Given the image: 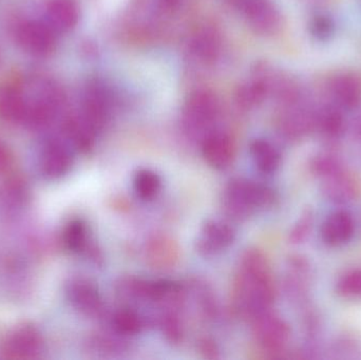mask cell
<instances>
[{"label":"cell","mask_w":361,"mask_h":360,"mask_svg":"<svg viewBox=\"0 0 361 360\" xmlns=\"http://www.w3.org/2000/svg\"><path fill=\"white\" fill-rule=\"evenodd\" d=\"M233 4L258 33L273 35L281 27V14L271 0H233Z\"/></svg>","instance_id":"cell-5"},{"label":"cell","mask_w":361,"mask_h":360,"mask_svg":"<svg viewBox=\"0 0 361 360\" xmlns=\"http://www.w3.org/2000/svg\"><path fill=\"white\" fill-rule=\"evenodd\" d=\"M310 34L318 42H328L334 36L336 25L330 15L318 13L309 23Z\"/></svg>","instance_id":"cell-30"},{"label":"cell","mask_w":361,"mask_h":360,"mask_svg":"<svg viewBox=\"0 0 361 360\" xmlns=\"http://www.w3.org/2000/svg\"><path fill=\"white\" fill-rule=\"evenodd\" d=\"M267 93H269V86L264 78H257L239 89L238 103L244 108L254 107L267 97Z\"/></svg>","instance_id":"cell-28"},{"label":"cell","mask_w":361,"mask_h":360,"mask_svg":"<svg viewBox=\"0 0 361 360\" xmlns=\"http://www.w3.org/2000/svg\"><path fill=\"white\" fill-rule=\"evenodd\" d=\"M42 348V338L39 332L31 325H25L11 334L6 344V353L10 359H35Z\"/></svg>","instance_id":"cell-15"},{"label":"cell","mask_w":361,"mask_h":360,"mask_svg":"<svg viewBox=\"0 0 361 360\" xmlns=\"http://www.w3.org/2000/svg\"><path fill=\"white\" fill-rule=\"evenodd\" d=\"M275 285L269 261L262 252L248 249L240 258L233 285V302L240 314L252 319L271 310Z\"/></svg>","instance_id":"cell-1"},{"label":"cell","mask_w":361,"mask_h":360,"mask_svg":"<svg viewBox=\"0 0 361 360\" xmlns=\"http://www.w3.org/2000/svg\"><path fill=\"white\" fill-rule=\"evenodd\" d=\"M200 351L208 359H219V349L214 340L204 338L199 342Z\"/></svg>","instance_id":"cell-34"},{"label":"cell","mask_w":361,"mask_h":360,"mask_svg":"<svg viewBox=\"0 0 361 360\" xmlns=\"http://www.w3.org/2000/svg\"><path fill=\"white\" fill-rule=\"evenodd\" d=\"M250 151L255 166L264 175L275 173L281 164V154L279 150L267 139H255L250 144Z\"/></svg>","instance_id":"cell-21"},{"label":"cell","mask_w":361,"mask_h":360,"mask_svg":"<svg viewBox=\"0 0 361 360\" xmlns=\"http://www.w3.org/2000/svg\"><path fill=\"white\" fill-rule=\"evenodd\" d=\"M355 219L347 211H336L324 220L320 230V236L324 244L339 247L347 244L355 234Z\"/></svg>","instance_id":"cell-14"},{"label":"cell","mask_w":361,"mask_h":360,"mask_svg":"<svg viewBox=\"0 0 361 360\" xmlns=\"http://www.w3.org/2000/svg\"><path fill=\"white\" fill-rule=\"evenodd\" d=\"M314 223V213L312 209H307L303 211L296 223L293 226L288 236V240L292 244L298 245L305 242L309 238L310 232Z\"/></svg>","instance_id":"cell-32"},{"label":"cell","mask_w":361,"mask_h":360,"mask_svg":"<svg viewBox=\"0 0 361 360\" xmlns=\"http://www.w3.org/2000/svg\"><path fill=\"white\" fill-rule=\"evenodd\" d=\"M278 132L288 141H299L315 130V109L302 101L284 105L277 120Z\"/></svg>","instance_id":"cell-6"},{"label":"cell","mask_w":361,"mask_h":360,"mask_svg":"<svg viewBox=\"0 0 361 360\" xmlns=\"http://www.w3.org/2000/svg\"><path fill=\"white\" fill-rule=\"evenodd\" d=\"M66 296L71 306L86 316L101 317L105 312L99 289L88 279H70L66 285Z\"/></svg>","instance_id":"cell-10"},{"label":"cell","mask_w":361,"mask_h":360,"mask_svg":"<svg viewBox=\"0 0 361 360\" xmlns=\"http://www.w3.org/2000/svg\"><path fill=\"white\" fill-rule=\"evenodd\" d=\"M310 170L315 177L324 180L345 170L343 160L330 151L319 152L310 161Z\"/></svg>","instance_id":"cell-27"},{"label":"cell","mask_w":361,"mask_h":360,"mask_svg":"<svg viewBox=\"0 0 361 360\" xmlns=\"http://www.w3.org/2000/svg\"><path fill=\"white\" fill-rule=\"evenodd\" d=\"M65 131L74 147L82 152L90 151L94 147L99 133L80 113L68 118L65 124Z\"/></svg>","instance_id":"cell-22"},{"label":"cell","mask_w":361,"mask_h":360,"mask_svg":"<svg viewBox=\"0 0 361 360\" xmlns=\"http://www.w3.org/2000/svg\"><path fill=\"white\" fill-rule=\"evenodd\" d=\"M221 46L218 32L212 27H204L197 32L192 40V50L197 56L204 61L216 58Z\"/></svg>","instance_id":"cell-26"},{"label":"cell","mask_w":361,"mask_h":360,"mask_svg":"<svg viewBox=\"0 0 361 360\" xmlns=\"http://www.w3.org/2000/svg\"><path fill=\"white\" fill-rule=\"evenodd\" d=\"M63 241L65 247L72 253L85 254L91 245L89 228L82 219H73L63 230Z\"/></svg>","instance_id":"cell-24"},{"label":"cell","mask_w":361,"mask_h":360,"mask_svg":"<svg viewBox=\"0 0 361 360\" xmlns=\"http://www.w3.org/2000/svg\"><path fill=\"white\" fill-rule=\"evenodd\" d=\"M73 165L71 150L57 139L44 144L38 156V169L47 180H57L67 175Z\"/></svg>","instance_id":"cell-11"},{"label":"cell","mask_w":361,"mask_h":360,"mask_svg":"<svg viewBox=\"0 0 361 360\" xmlns=\"http://www.w3.org/2000/svg\"><path fill=\"white\" fill-rule=\"evenodd\" d=\"M324 141L335 143L343 139L347 131V120L343 110L334 104L315 109V130Z\"/></svg>","instance_id":"cell-17"},{"label":"cell","mask_w":361,"mask_h":360,"mask_svg":"<svg viewBox=\"0 0 361 360\" xmlns=\"http://www.w3.org/2000/svg\"><path fill=\"white\" fill-rule=\"evenodd\" d=\"M92 346L102 353L122 352L126 349L125 342L118 337H114L110 334H99L92 340Z\"/></svg>","instance_id":"cell-33"},{"label":"cell","mask_w":361,"mask_h":360,"mask_svg":"<svg viewBox=\"0 0 361 360\" xmlns=\"http://www.w3.org/2000/svg\"><path fill=\"white\" fill-rule=\"evenodd\" d=\"M27 99L23 89L13 85L0 87V118L8 123H23Z\"/></svg>","instance_id":"cell-20"},{"label":"cell","mask_w":361,"mask_h":360,"mask_svg":"<svg viewBox=\"0 0 361 360\" xmlns=\"http://www.w3.org/2000/svg\"><path fill=\"white\" fill-rule=\"evenodd\" d=\"M56 34L46 21L25 20L17 27L16 40L25 52L44 57L54 51Z\"/></svg>","instance_id":"cell-7"},{"label":"cell","mask_w":361,"mask_h":360,"mask_svg":"<svg viewBox=\"0 0 361 360\" xmlns=\"http://www.w3.org/2000/svg\"><path fill=\"white\" fill-rule=\"evenodd\" d=\"M133 192L137 198L150 201L160 194L162 180L158 173L150 169H140L133 178Z\"/></svg>","instance_id":"cell-25"},{"label":"cell","mask_w":361,"mask_h":360,"mask_svg":"<svg viewBox=\"0 0 361 360\" xmlns=\"http://www.w3.org/2000/svg\"><path fill=\"white\" fill-rule=\"evenodd\" d=\"M219 116V101L214 93L197 90L187 97L182 109V126L185 133L192 139H204L214 130Z\"/></svg>","instance_id":"cell-3"},{"label":"cell","mask_w":361,"mask_h":360,"mask_svg":"<svg viewBox=\"0 0 361 360\" xmlns=\"http://www.w3.org/2000/svg\"><path fill=\"white\" fill-rule=\"evenodd\" d=\"M275 200V192L269 186L238 177L227 183L223 192L222 206L231 219L243 221L259 209H269Z\"/></svg>","instance_id":"cell-2"},{"label":"cell","mask_w":361,"mask_h":360,"mask_svg":"<svg viewBox=\"0 0 361 360\" xmlns=\"http://www.w3.org/2000/svg\"><path fill=\"white\" fill-rule=\"evenodd\" d=\"M111 323L116 333L121 336L137 335L147 325L145 317L129 308L116 311L112 316Z\"/></svg>","instance_id":"cell-23"},{"label":"cell","mask_w":361,"mask_h":360,"mask_svg":"<svg viewBox=\"0 0 361 360\" xmlns=\"http://www.w3.org/2000/svg\"><path fill=\"white\" fill-rule=\"evenodd\" d=\"M201 143L204 158L210 166L218 170L231 166L235 158V145L228 133L214 129Z\"/></svg>","instance_id":"cell-13"},{"label":"cell","mask_w":361,"mask_h":360,"mask_svg":"<svg viewBox=\"0 0 361 360\" xmlns=\"http://www.w3.org/2000/svg\"><path fill=\"white\" fill-rule=\"evenodd\" d=\"M110 99L107 87L99 80L89 82L82 93L80 116L99 132L105 126L109 116Z\"/></svg>","instance_id":"cell-8"},{"label":"cell","mask_w":361,"mask_h":360,"mask_svg":"<svg viewBox=\"0 0 361 360\" xmlns=\"http://www.w3.org/2000/svg\"><path fill=\"white\" fill-rule=\"evenodd\" d=\"M252 334L260 348L267 353L282 352L290 337L288 323L279 315L269 310L254 317Z\"/></svg>","instance_id":"cell-4"},{"label":"cell","mask_w":361,"mask_h":360,"mask_svg":"<svg viewBox=\"0 0 361 360\" xmlns=\"http://www.w3.org/2000/svg\"><path fill=\"white\" fill-rule=\"evenodd\" d=\"M336 291L341 297L352 299L361 297V270L348 271L336 283Z\"/></svg>","instance_id":"cell-31"},{"label":"cell","mask_w":361,"mask_h":360,"mask_svg":"<svg viewBox=\"0 0 361 360\" xmlns=\"http://www.w3.org/2000/svg\"><path fill=\"white\" fill-rule=\"evenodd\" d=\"M158 325L167 342L178 345L182 342L184 331L182 321L176 310H164L159 316Z\"/></svg>","instance_id":"cell-29"},{"label":"cell","mask_w":361,"mask_h":360,"mask_svg":"<svg viewBox=\"0 0 361 360\" xmlns=\"http://www.w3.org/2000/svg\"><path fill=\"white\" fill-rule=\"evenodd\" d=\"M11 163V154L6 146L0 141V173L6 170Z\"/></svg>","instance_id":"cell-35"},{"label":"cell","mask_w":361,"mask_h":360,"mask_svg":"<svg viewBox=\"0 0 361 360\" xmlns=\"http://www.w3.org/2000/svg\"><path fill=\"white\" fill-rule=\"evenodd\" d=\"M146 259L156 270L173 268L179 261L180 251L177 243L166 235H154L146 243Z\"/></svg>","instance_id":"cell-16"},{"label":"cell","mask_w":361,"mask_h":360,"mask_svg":"<svg viewBox=\"0 0 361 360\" xmlns=\"http://www.w3.org/2000/svg\"><path fill=\"white\" fill-rule=\"evenodd\" d=\"M237 232L231 223L222 220L204 222L201 235L195 241V249L203 257H214L235 242Z\"/></svg>","instance_id":"cell-9"},{"label":"cell","mask_w":361,"mask_h":360,"mask_svg":"<svg viewBox=\"0 0 361 360\" xmlns=\"http://www.w3.org/2000/svg\"><path fill=\"white\" fill-rule=\"evenodd\" d=\"M322 196L335 204H345L357 197L360 186L353 175L345 169L341 173L324 180Z\"/></svg>","instance_id":"cell-19"},{"label":"cell","mask_w":361,"mask_h":360,"mask_svg":"<svg viewBox=\"0 0 361 360\" xmlns=\"http://www.w3.org/2000/svg\"><path fill=\"white\" fill-rule=\"evenodd\" d=\"M46 23L56 33L71 31L80 20V8L75 0H48L44 8Z\"/></svg>","instance_id":"cell-18"},{"label":"cell","mask_w":361,"mask_h":360,"mask_svg":"<svg viewBox=\"0 0 361 360\" xmlns=\"http://www.w3.org/2000/svg\"><path fill=\"white\" fill-rule=\"evenodd\" d=\"M329 94L337 107L352 111L361 105V78L352 72L335 74L328 85Z\"/></svg>","instance_id":"cell-12"}]
</instances>
